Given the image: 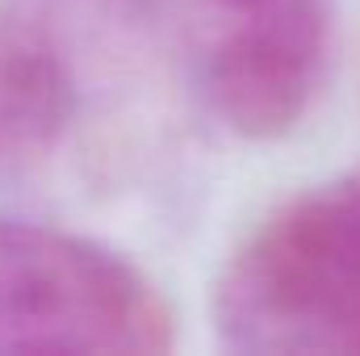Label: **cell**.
I'll use <instances>...</instances> for the list:
<instances>
[{
    "mask_svg": "<svg viewBox=\"0 0 360 356\" xmlns=\"http://www.w3.org/2000/svg\"><path fill=\"white\" fill-rule=\"evenodd\" d=\"M172 331L164 293L117 248L51 218H0V352L155 356Z\"/></svg>",
    "mask_w": 360,
    "mask_h": 356,
    "instance_id": "obj_3",
    "label": "cell"
},
{
    "mask_svg": "<svg viewBox=\"0 0 360 356\" xmlns=\"http://www.w3.org/2000/svg\"><path fill=\"white\" fill-rule=\"evenodd\" d=\"M210 13V25H222V21H235V17H248V13H260L269 8L272 0H193Z\"/></svg>",
    "mask_w": 360,
    "mask_h": 356,
    "instance_id": "obj_5",
    "label": "cell"
},
{
    "mask_svg": "<svg viewBox=\"0 0 360 356\" xmlns=\"http://www.w3.org/2000/svg\"><path fill=\"white\" fill-rule=\"evenodd\" d=\"M201 113L155 0H0V189L109 210L176 177Z\"/></svg>",
    "mask_w": 360,
    "mask_h": 356,
    "instance_id": "obj_1",
    "label": "cell"
},
{
    "mask_svg": "<svg viewBox=\"0 0 360 356\" xmlns=\"http://www.w3.org/2000/svg\"><path fill=\"white\" fill-rule=\"evenodd\" d=\"M214 331L243 356H360V177L302 189L226 256Z\"/></svg>",
    "mask_w": 360,
    "mask_h": 356,
    "instance_id": "obj_2",
    "label": "cell"
},
{
    "mask_svg": "<svg viewBox=\"0 0 360 356\" xmlns=\"http://www.w3.org/2000/svg\"><path fill=\"white\" fill-rule=\"evenodd\" d=\"M335 51L331 0H272L269 8L210 25L188 55L201 117L269 143L289 134L327 84Z\"/></svg>",
    "mask_w": 360,
    "mask_h": 356,
    "instance_id": "obj_4",
    "label": "cell"
}]
</instances>
